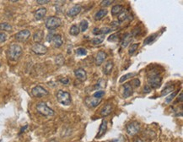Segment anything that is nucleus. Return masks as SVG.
Instances as JSON below:
<instances>
[{
	"mask_svg": "<svg viewBox=\"0 0 183 142\" xmlns=\"http://www.w3.org/2000/svg\"><path fill=\"white\" fill-rule=\"evenodd\" d=\"M22 53H23V49L20 46L19 44L12 43L8 48L7 54H8V57L11 61H17L22 55Z\"/></svg>",
	"mask_w": 183,
	"mask_h": 142,
	"instance_id": "obj_1",
	"label": "nucleus"
},
{
	"mask_svg": "<svg viewBox=\"0 0 183 142\" xmlns=\"http://www.w3.org/2000/svg\"><path fill=\"white\" fill-rule=\"evenodd\" d=\"M36 111L38 112V113H40L42 116H44V117H51V116H53L55 114L54 111L51 108H49V107L45 103H43V102H41V103H37L36 104Z\"/></svg>",
	"mask_w": 183,
	"mask_h": 142,
	"instance_id": "obj_2",
	"label": "nucleus"
},
{
	"mask_svg": "<svg viewBox=\"0 0 183 142\" xmlns=\"http://www.w3.org/2000/svg\"><path fill=\"white\" fill-rule=\"evenodd\" d=\"M56 97L57 102L63 106H69L71 104V95L68 91L59 90L57 92Z\"/></svg>",
	"mask_w": 183,
	"mask_h": 142,
	"instance_id": "obj_3",
	"label": "nucleus"
},
{
	"mask_svg": "<svg viewBox=\"0 0 183 142\" xmlns=\"http://www.w3.org/2000/svg\"><path fill=\"white\" fill-rule=\"evenodd\" d=\"M61 24H62L61 19L56 16H50L46 21V27L50 30L57 29L60 26Z\"/></svg>",
	"mask_w": 183,
	"mask_h": 142,
	"instance_id": "obj_4",
	"label": "nucleus"
},
{
	"mask_svg": "<svg viewBox=\"0 0 183 142\" xmlns=\"http://www.w3.org/2000/svg\"><path fill=\"white\" fill-rule=\"evenodd\" d=\"M161 82H162V77L159 76V74H153L148 78V83H149L148 85L153 89L159 87V85H161Z\"/></svg>",
	"mask_w": 183,
	"mask_h": 142,
	"instance_id": "obj_5",
	"label": "nucleus"
},
{
	"mask_svg": "<svg viewBox=\"0 0 183 142\" xmlns=\"http://www.w3.org/2000/svg\"><path fill=\"white\" fill-rule=\"evenodd\" d=\"M126 130L127 133L129 135H137L139 132V130H140L139 123L137 122V121H132V122H130L129 124H127Z\"/></svg>",
	"mask_w": 183,
	"mask_h": 142,
	"instance_id": "obj_6",
	"label": "nucleus"
},
{
	"mask_svg": "<svg viewBox=\"0 0 183 142\" xmlns=\"http://www.w3.org/2000/svg\"><path fill=\"white\" fill-rule=\"evenodd\" d=\"M31 93L35 97H42L47 96L49 92L45 88H43L41 85H36L31 90Z\"/></svg>",
	"mask_w": 183,
	"mask_h": 142,
	"instance_id": "obj_7",
	"label": "nucleus"
},
{
	"mask_svg": "<svg viewBox=\"0 0 183 142\" xmlns=\"http://www.w3.org/2000/svg\"><path fill=\"white\" fill-rule=\"evenodd\" d=\"M31 51L37 55H44L47 53V48L41 43H36L31 47Z\"/></svg>",
	"mask_w": 183,
	"mask_h": 142,
	"instance_id": "obj_8",
	"label": "nucleus"
},
{
	"mask_svg": "<svg viewBox=\"0 0 183 142\" xmlns=\"http://www.w3.org/2000/svg\"><path fill=\"white\" fill-rule=\"evenodd\" d=\"M30 36V31L29 30H22L20 31H19L18 33L15 34V39L17 40L18 42L20 43H24L25 41H27L29 39V37Z\"/></svg>",
	"mask_w": 183,
	"mask_h": 142,
	"instance_id": "obj_9",
	"label": "nucleus"
},
{
	"mask_svg": "<svg viewBox=\"0 0 183 142\" xmlns=\"http://www.w3.org/2000/svg\"><path fill=\"white\" fill-rule=\"evenodd\" d=\"M102 98H96V97H87L86 99H85V103H86V105L90 107V108H96V107L99 105L100 103H101Z\"/></svg>",
	"mask_w": 183,
	"mask_h": 142,
	"instance_id": "obj_10",
	"label": "nucleus"
},
{
	"mask_svg": "<svg viewBox=\"0 0 183 142\" xmlns=\"http://www.w3.org/2000/svg\"><path fill=\"white\" fill-rule=\"evenodd\" d=\"M50 43H51V44H52V46H53L54 48H60V47H62V45L63 44L62 36L59 35V34H54Z\"/></svg>",
	"mask_w": 183,
	"mask_h": 142,
	"instance_id": "obj_11",
	"label": "nucleus"
},
{
	"mask_svg": "<svg viewBox=\"0 0 183 142\" xmlns=\"http://www.w3.org/2000/svg\"><path fill=\"white\" fill-rule=\"evenodd\" d=\"M82 6L80 4H75L74 6H73L71 9H69L67 12V15L69 17H74L76 15H78L79 13L81 12Z\"/></svg>",
	"mask_w": 183,
	"mask_h": 142,
	"instance_id": "obj_12",
	"label": "nucleus"
},
{
	"mask_svg": "<svg viewBox=\"0 0 183 142\" xmlns=\"http://www.w3.org/2000/svg\"><path fill=\"white\" fill-rule=\"evenodd\" d=\"M74 76L80 81H84L87 79V73L84 69H81V68L74 70Z\"/></svg>",
	"mask_w": 183,
	"mask_h": 142,
	"instance_id": "obj_13",
	"label": "nucleus"
},
{
	"mask_svg": "<svg viewBox=\"0 0 183 142\" xmlns=\"http://www.w3.org/2000/svg\"><path fill=\"white\" fill-rule=\"evenodd\" d=\"M123 96L124 98H127L132 95V87L130 83H125L123 85Z\"/></svg>",
	"mask_w": 183,
	"mask_h": 142,
	"instance_id": "obj_14",
	"label": "nucleus"
},
{
	"mask_svg": "<svg viewBox=\"0 0 183 142\" xmlns=\"http://www.w3.org/2000/svg\"><path fill=\"white\" fill-rule=\"evenodd\" d=\"M107 57V54H106V53L104 51H100L98 52V53L96 54V64L97 66H100L103 63H104V61Z\"/></svg>",
	"mask_w": 183,
	"mask_h": 142,
	"instance_id": "obj_15",
	"label": "nucleus"
},
{
	"mask_svg": "<svg viewBox=\"0 0 183 142\" xmlns=\"http://www.w3.org/2000/svg\"><path fill=\"white\" fill-rule=\"evenodd\" d=\"M132 39H133V36H132V34L127 33L126 35L122 38V41H121V46L125 48H127V47L130 44V43H132Z\"/></svg>",
	"mask_w": 183,
	"mask_h": 142,
	"instance_id": "obj_16",
	"label": "nucleus"
},
{
	"mask_svg": "<svg viewBox=\"0 0 183 142\" xmlns=\"http://www.w3.org/2000/svg\"><path fill=\"white\" fill-rule=\"evenodd\" d=\"M106 130H107V121L105 120V119H103L101 122V124L100 125V129L99 131H98V134H97V135H96V139L101 138L102 136L105 134Z\"/></svg>",
	"mask_w": 183,
	"mask_h": 142,
	"instance_id": "obj_17",
	"label": "nucleus"
},
{
	"mask_svg": "<svg viewBox=\"0 0 183 142\" xmlns=\"http://www.w3.org/2000/svg\"><path fill=\"white\" fill-rule=\"evenodd\" d=\"M112 110H113V106H112V104H111V103H107V104L103 107V108L100 110V115H101V117L105 118V117L109 116V115L112 112Z\"/></svg>",
	"mask_w": 183,
	"mask_h": 142,
	"instance_id": "obj_18",
	"label": "nucleus"
},
{
	"mask_svg": "<svg viewBox=\"0 0 183 142\" xmlns=\"http://www.w3.org/2000/svg\"><path fill=\"white\" fill-rule=\"evenodd\" d=\"M113 67H114V64L111 60H108L105 64L104 67H103V73L105 74V76H109L111 72H112V70H113Z\"/></svg>",
	"mask_w": 183,
	"mask_h": 142,
	"instance_id": "obj_19",
	"label": "nucleus"
},
{
	"mask_svg": "<svg viewBox=\"0 0 183 142\" xmlns=\"http://www.w3.org/2000/svg\"><path fill=\"white\" fill-rule=\"evenodd\" d=\"M46 14H47V9L46 8H40L34 13V17L36 21H41L42 19L45 17Z\"/></svg>",
	"mask_w": 183,
	"mask_h": 142,
	"instance_id": "obj_20",
	"label": "nucleus"
},
{
	"mask_svg": "<svg viewBox=\"0 0 183 142\" xmlns=\"http://www.w3.org/2000/svg\"><path fill=\"white\" fill-rule=\"evenodd\" d=\"M43 37H44V32H43V30H37L33 35V41L36 43H40L43 40Z\"/></svg>",
	"mask_w": 183,
	"mask_h": 142,
	"instance_id": "obj_21",
	"label": "nucleus"
},
{
	"mask_svg": "<svg viewBox=\"0 0 183 142\" xmlns=\"http://www.w3.org/2000/svg\"><path fill=\"white\" fill-rule=\"evenodd\" d=\"M123 11H124V7L122 4H117L111 8V15L113 16L119 15Z\"/></svg>",
	"mask_w": 183,
	"mask_h": 142,
	"instance_id": "obj_22",
	"label": "nucleus"
},
{
	"mask_svg": "<svg viewBox=\"0 0 183 142\" xmlns=\"http://www.w3.org/2000/svg\"><path fill=\"white\" fill-rule=\"evenodd\" d=\"M107 14H108V10H107V9H100L99 11L96 12V14L95 15V20H96V21H100V20H102L104 17H105Z\"/></svg>",
	"mask_w": 183,
	"mask_h": 142,
	"instance_id": "obj_23",
	"label": "nucleus"
},
{
	"mask_svg": "<svg viewBox=\"0 0 183 142\" xmlns=\"http://www.w3.org/2000/svg\"><path fill=\"white\" fill-rule=\"evenodd\" d=\"M80 32V30H79V28H78V25H72L70 29H69V34L71 35V36H78V34Z\"/></svg>",
	"mask_w": 183,
	"mask_h": 142,
	"instance_id": "obj_24",
	"label": "nucleus"
},
{
	"mask_svg": "<svg viewBox=\"0 0 183 142\" xmlns=\"http://www.w3.org/2000/svg\"><path fill=\"white\" fill-rule=\"evenodd\" d=\"M158 36V34H153V35H150L146 38V39L144 41V45H149L150 43H152L156 39V37Z\"/></svg>",
	"mask_w": 183,
	"mask_h": 142,
	"instance_id": "obj_25",
	"label": "nucleus"
},
{
	"mask_svg": "<svg viewBox=\"0 0 183 142\" xmlns=\"http://www.w3.org/2000/svg\"><path fill=\"white\" fill-rule=\"evenodd\" d=\"M175 89V86L173 85H167L166 87L162 91V92H161V96L162 97H164V96H166V95H168L169 93H171V92H172V91H174Z\"/></svg>",
	"mask_w": 183,
	"mask_h": 142,
	"instance_id": "obj_26",
	"label": "nucleus"
},
{
	"mask_svg": "<svg viewBox=\"0 0 183 142\" xmlns=\"http://www.w3.org/2000/svg\"><path fill=\"white\" fill-rule=\"evenodd\" d=\"M12 30V25L7 22H3L0 24V30H4V31H10Z\"/></svg>",
	"mask_w": 183,
	"mask_h": 142,
	"instance_id": "obj_27",
	"label": "nucleus"
},
{
	"mask_svg": "<svg viewBox=\"0 0 183 142\" xmlns=\"http://www.w3.org/2000/svg\"><path fill=\"white\" fill-rule=\"evenodd\" d=\"M138 47H139V43H133L132 45L130 46V48L128 49V54L131 56V55H133L136 53V51L138 50Z\"/></svg>",
	"mask_w": 183,
	"mask_h": 142,
	"instance_id": "obj_28",
	"label": "nucleus"
},
{
	"mask_svg": "<svg viewBox=\"0 0 183 142\" xmlns=\"http://www.w3.org/2000/svg\"><path fill=\"white\" fill-rule=\"evenodd\" d=\"M88 27H89V23H88L87 21H85V20L82 21L80 22V24H79V26H78V28H79V30H80V31H82V32L86 31L88 29Z\"/></svg>",
	"mask_w": 183,
	"mask_h": 142,
	"instance_id": "obj_29",
	"label": "nucleus"
},
{
	"mask_svg": "<svg viewBox=\"0 0 183 142\" xmlns=\"http://www.w3.org/2000/svg\"><path fill=\"white\" fill-rule=\"evenodd\" d=\"M136 75H137L136 73H128V74H127V75H125V76H122L119 81H120V83H123L125 80H128V79L130 78H132V77H133V76H135Z\"/></svg>",
	"mask_w": 183,
	"mask_h": 142,
	"instance_id": "obj_30",
	"label": "nucleus"
},
{
	"mask_svg": "<svg viewBox=\"0 0 183 142\" xmlns=\"http://www.w3.org/2000/svg\"><path fill=\"white\" fill-rule=\"evenodd\" d=\"M105 39V36H97V37H95L93 40H92V43L95 44V45H98V44H100V43H103V41Z\"/></svg>",
	"mask_w": 183,
	"mask_h": 142,
	"instance_id": "obj_31",
	"label": "nucleus"
},
{
	"mask_svg": "<svg viewBox=\"0 0 183 142\" xmlns=\"http://www.w3.org/2000/svg\"><path fill=\"white\" fill-rule=\"evenodd\" d=\"M128 18V14L125 11H123L120 15H118V22H123Z\"/></svg>",
	"mask_w": 183,
	"mask_h": 142,
	"instance_id": "obj_32",
	"label": "nucleus"
},
{
	"mask_svg": "<svg viewBox=\"0 0 183 142\" xmlns=\"http://www.w3.org/2000/svg\"><path fill=\"white\" fill-rule=\"evenodd\" d=\"M119 36H120V34L118 33H115L112 34L111 36L108 37V42H112V43H116L119 40Z\"/></svg>",
	"mask_w": 183,
	"mask_h": 142,
	"instance_id": "obj_33",
	"label": "nucleus"
},
{
	"mask_svg": "<svg viewBox=\"0 0 183 142\" xmlns=\"http://www.w3.org/2000/svg\"><path fill=\"white\" fill-rule=\"evenodd\" d=\"M55 62H56V64H57V65H58V66L63 65V63H64V58H63V55H57V57H56V59H55Z\"/></svg>",
	"mask_w": 183,
	"mask_h": 142,
	"instance_id": "obj_34",
	"label": "nucleus"
},
{
	"mask_svg": "<svg viewBox=\"0 0 183 142\" xmlns=\"http://www.w3.org/2000/svg\"><path fill=\"white\" fill-rule=\"evenodd\" d=\"M76 54L78 55V56H85L87 54V50L84 48H78L76 50Z\"/></svg>",
	"mask_w": 183,
	"mask_h": 142,
	"instance_id": "obj_35",
	"label": "nucleus"
},
{
	"mask_svg": "<svg viewBox=\"0 0 183 142\" xmlns=\"http://www.w3.org/2000/svg\"><path fill=\"white\" fill-rule=\"evenodd\" d=\"M105 91H102V90H99V91H96L95 93L93 94V97H96V98H102V97L105 96Z\"/></svg>",
	"mask_w": 183,
	"mask_h": 142,
	"instance_id": "obj_36",
	"label": "nucleus"
},
{
	"mask_svg": "<svg viewBox=\"0 0 183 142\" xmlns=\"http://www.w3.org/2000/svg\"><path fill=\"white\" fill-rule=\"evenodd\" d=\"M111 30H112V28L104 27V28H102V29H100V34H102V36H105V34L110 33Z\"/></svg>",
	"mask_w": 183,
	"mask_h": 142,
	"instance_id": "obj_37",
	"label": "nucleus"
},
{
	"mask_svg": "<svg viewBox=\"0 0 183 142\" xmlns=\"http://www.w3.org/2000/svg\"><path fill=\"white\" fill-rule=\"evenodd\" d=\"M177 91H174L173 93L171 94V96H169V97H167L166 99H165V103H171V101H172V100L174 99V97H176V95H177Z\"/></svg>",
	"mask_w": 183,
	"mask_h": 142,
	"instance_id": "obj_38",
	"label": "nucleus"
},
{
	"mask_svg": "<svg viewBox=\"0 0 183 142\" xmlns=\"http://www.w3.org/2000/svg\"><path fill=\"white\" fill-rule=\"evenodd\" d=\"M131 84H132V87L134 86V87H138L140 85V80L138 79H133L132 81H131Z\"/></svg>",
	"mask_w": 183,
	"mask_h": 142,
	"instance_id": "obj_39",
	"label": "nucleus"
},
{
	"mask_svg": "<svg viewBox=\"0 0 183 142\" xmlns=\"http://www.w3.org/2000/svg\"><path fill=\"white\" fill-rule=\"evenodd\" d=\"M113 3V1L112 0H105V1H102L101 3H100V5L102 7H108L111 5V3Z\"/></svg>",
	"mask_w": 183,
	"mask_h": 142,
	"instance_id": "obj_40",
	"label": "nucleus"
},
{
	"mask_svg": "<svg viewBox=\"0 0 183 142\" xmlns=\"http://www.w3.org/2000/svg\"><path fill=\"white\" fill-rule=\"evenodd\" d=\"M7 40V35L4 32H0V43H4Z\"/></svg>",
	"mask_w": 183,
	"mask_h": 142,
	"instance_id": "obj_41",
	"label": "nucleus"
},
{
	"mask_svg": "<svg viewBox=\"0 0 183 142\" xmlns=\"http://www.w3.org/2000/svg\"><path fill=\"white\" fill-rule=\"evenodd\" d=\"M60 82L63 83V85H68L69 83V80L68 78H62L60 79Z\"/></svg>",
	"mask_w": 183,
	"mask_h": 142,
	"instance_id": "obj_42",
	"label": "nucleus"
},
{
	"mask_svg": "<svg viewBox=\"0 0 183 142\" xmlns=\"http://www.w3.org/2000/svg\"><path fill=\"white\" fill-rule=\"evenodd\" d=\"M50 2L49 0H37L36 1V3H38V4H41V5H42V4H46V3H48Z\"/></svg>",
	"mask_w": 183,
	"mask_h": 142,
	"instance_id": "obj_43",
	"label": "nucleus"
},
{
	"mask_svg": "<svg viewBox=\"0 0 183 142\" xmlns=\"http://www.w3.org/2000/svg\"><path fill=\"white\" fill-rule=\"evenodd\" d=\"M93 34L94 35H96V36H98L100 34V29H98V28H95L93 30Z\"/></svg>",
	"mask_w": 183,
	"mask_h": 142,
	"instance_id": "obj_44",
	"label": "nucleus"
},
{
	"mask_svg": "<svg viewBox=\"0 0 183 142\" xmlns=\"http://www.w3.org/2000/svg\"><path fill=\"white\" fill-rule=\"evenodd\" d=\"M144 92H150V91H151V88L149 86V85H146V86H144Z\"/></svg>",
	"mask_w": 183,
	"mask_h": 142,
	"instance_id": "obj_45",
	"label": "nucleus"
},
{
	"mask_svg": "<svg viewBox=\"0 0 183 142\" xmlns=\"http://www.w3.org/2000/svg\"><path fill=\"white\" fill-rule=\"evenodd\" d=\"M182 95L183 93H182V91H181V92L180 93V96L178 97V102H181V103L182 102Z\"/></svg>",
	"mask_w": 183,
	"mask_h": 142,
	"instance_id": "obj_46",
	"label": "nucleus"
},
{
	"mask_svg": "<svg viewBox=\"0 0 183 142\" xmlns=\"http://www.w3.org/2000/svg\"><path fill=\"white\" fill-rule=\"evenodd\" d=\"M119 23H120V22L113 21L112 23H111V25H113V26H117V25H119Z\"/></svg>",
	"mask_w": 183,
	"mask_h": 142,
	"instance_id": "obj_47",
	"label": "nucleus"
},
{
	"mask_svg": "<svg viewBox=\"0 0 183 142\" xmlns=\"http://www.w3.org/2000/svg\"><path fill=\"white\" fill-rule=\"evenodd\" d=\"M134 142H144V141H143L141 139H137L134 140Z\"/></svg>",
	"mask_w": 183,
	"mask_h": 142,
	"instance_id": "obj_48",
	"label": "nucleus"
},
{
	"mask_svg": "<svg viewBox=\"0 0 183 142\" xmlns=\"http://www.w3.org/2000/svg\"><path fill=\"white\" fill-rule=\"evenodd\" d=\"M0 67H1V64H0Z\"/></svg>",
	"mask_w": 183,
	"mask_h": 142,
	"instance_id": "obj_49",
	"label": "nucleus"
}]
</instances>
